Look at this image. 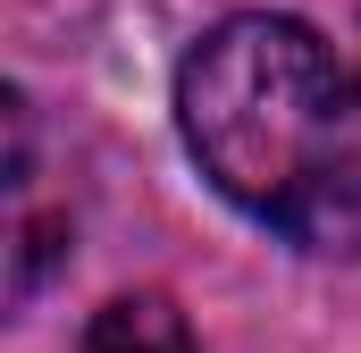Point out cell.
I'll return each instance as SVG.
<instances>
[{
    "label": "cell",
    "mask_w": 361,
    "mask_h": 353,
    "mask_svg": "<svg viewBox=\"0 0 361 353\" xmlns=\"http://www.w3.org/2000/svg\"><path fill=\"white\" fill-rule=\"evenodd\" d=\"M177 118L202 176L302 253H361V76L294 17H227L193 42Z\"/></svg>",
    "instance_id": "6da1fadb"
},
{
    "label": "cell",
    "mask_w": 361,
    "mask_h": 353,
    "mask_svg": "<svg viewBox=\"0 0 361 353\" xmlns=\"http://www.w3.org/2000/svg\"><path fill=\"white\" fill-rule=\"evenodd\" d=\"M76 353H193V328L169 294H118L101 303Z\"/></svg>",
    "instance_id": "7a4b0ae2"
},
{
    "label": "cell",
    "mask_w": 361,
    "mask_h": 353,
    "mask_svg": "<svg viewBox=\"0 0 361 353\" xmlns=\"http://www.w3.org/2000/svg\"><path fill=\"white\" fill-rule=\"evenodd\" d=\"M59 236H68V219H42V227H25V236H17V244H25V253H17V277H8V294H17V303H25V294L42 286V269L68 253Z\"/></svg>",
    "instance_id": "3957f363"
}]
</instances>
